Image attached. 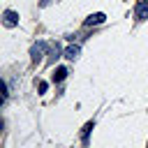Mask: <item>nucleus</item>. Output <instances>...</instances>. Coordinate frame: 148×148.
I'll return each mask as SVG.
<instances>
[{
	"label": "nucleus",
	"mask_w": 148,
	"mask_h": 148,
	"mask_svg": "<svg viewBox=\"0 0 148 148\" xmlns=\"http://www.w3.org/2000/svg\"><path fill=\"white\" fill-rule=\"evenodd\" d=\"M2 23H5L7 28H14V25L18 23V14H16V12H12V9H7V12L2 14Z\"/></svg>",
	"instance_id": "1"
},
{
	"label": "nucleus",
	"mask_w": 148,
	"mask_h": 148,
	"mask_svg": "<svg viewBox=\"0 0 148 148\" xmlns=\"http://www.w3.org/2000/svg\"><path fill=\"white\" fill-rule=\"evenodd\" d=\"M134 14H136V21H146V18H148V0H141V2L136 5Z\"/></svg>",
	"instance_id": "2"
},
{
	"label": "nucleus",
	"mask_w": 148,
	"mask_h": 148,
	"mask_svg": "<svg viewBox=\"0 0 148 148\" xmlns=\"http://www.w3.org/2000/svg\"><path fill=\"white\" fill-rule=\"evenodd\" d=\"M104 18H106V16H104L102 12H97V14H90V16L86 18V25H99V23H104Z\"/></svg>",
	"instance_id": "3"
},
{
	"label": "nucleus",
	"mask_w": 148,
	"mask_h": 148,
	"mask_svg": "<svg viewBox=\"0 0 148 148\" xmlns=\"http://www.w3.org/2000/svg\"><path fill=\"white\" fill-rule=\"evenodd\" d=\"M44 49H46V44H44V42H39V44H35V46H32V51H30V53H32V60H35V62H37V60H42Z\"/></svg>",
	"instance_id": "4"
},
{
	"label": "nucleus",
	"mask_w": 148,
	"mask_h": 148,
	"mask_svg": "<svg viewBox=\"0 0 148 148\" xmlns=\"http://www.w3.org/2000/svg\"><path fill=\"white\" fill-rule=\"evenodd\" d=\"M76 56H79V46H67V49H65V58L74 60Z\"/></svg>",
	"instance_id": "5"
},
{
	"label": "nucleus",
	"mask_w": 148,
	"mask_h": 148,
	"mask_svg": "<svg viewBox=\"0 0 148 148\" xmlns=\"http://www.w3.org/2000/svg\"><path fill=\"white\" fill-rule=\"evenodd\" d=\"M65 76H67V69H65V67H58L56 74H53V81H62Z\"/></svg>",
	"instance_id": "6"
},
{
	"label": "nucleus",
	"mask_w": 148,
	"mask_h": 148,
	"mask_svg": "<svg viewBox=\"0 0 148 148\" xmlns=\"http://www.w3.org/2000/svg\"><path fill=\"white\" fill-rule=\"evenodd\" d=\"M5 97H7V92H5V83L0 81V106L5 104Z\"/></svg>",
	"instance_id": "7"
},
{
	"label": "nucleus",
	"mask_w": 148,
	"mask_h": 148,
	"mask_svg": "<svg viewBox=\"0 0 148 148\" xmlns=\"http://www.w3.org/2000/svg\"><path fill=\"white\" fill-rule=\"evenodd\" d=\"M0 132H2V120H0Z\"/></svg>",
	"instance_id": "8"
}]
</instances>
